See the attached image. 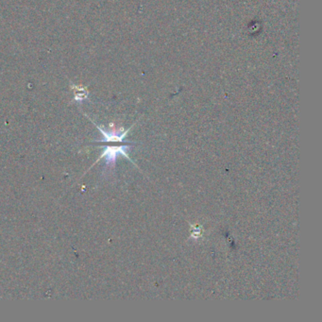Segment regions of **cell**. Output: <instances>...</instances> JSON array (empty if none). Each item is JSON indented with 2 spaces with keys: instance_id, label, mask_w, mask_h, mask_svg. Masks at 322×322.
I'll use <instances>...</instances> for the list:
<instances>
[{
  "instance_id": "1",
  "label": "cell",
  "mask_w": 322,
  "mask_h": 322,
  "mask_svg": "<svg viewBox=\"0 0 322 322\" xmlns=\"http://www.w3.org/2000/svg\"><path fill=\"white\" fill-rule=\"evenodd\" d=\"M93 123L98 128V130L102 133V136H103L102 140L98 141L99 144H103V149H104L99 159L105 158L107 167H109V168L114 167L118 155H122V156L126 157L127 159L130 160L129 156L128 154V150H129V147L133 145V143L128 142L124 139L126 137L128 132L129 131V129L133 127V125L129 129H128L126 131H121V130H114V129L105 130L102 127L98 126L95 122H93ZM130 161L133 162L132 160H130Z\"/></svg>"
},
{
  "instance_id": "2",
  "label": "cell",
  "mask_w": 322,
  "mask_h": 322,
  "mask_svg": "<svg viewBox=\"0 0 322 322\" xmlns=\"http://www.w3.org/2000/svg\"><path fill=\"white\" fill-rule=\"evenodd\" d=\"M71 88L73 89L74 92V96H75V100L77 101H81V100H84L85 98L88 97V90L87 87L84 86H81V85H77V84H72Z\"/></svg>"
}]
</instances>
